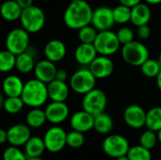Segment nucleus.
Masks as SVG:
<instances>
[{"label": "nucleus", "instance_id": "obj_1", "mask_svg": "<svg viewBox=\"0 0 161 160\" xmlns=\"http://www.w3.org/2000/svg\"><path fill=\"white\" fill-rule=\"evenodd\" d=\"M93 9L85 0H72L67 6L63 22L71 29H80L85 25L92 24Z\"/></svg>", "mask_w": 161, "mask_h": 160}, {"label": "nucleus", "instance_id": "obj_2", "mask_svg": "<svg viewBox=\"0 0 161 160\" xmlns=\"http://www.w3.org/2000/svg\"><path fill=\"white\" fill-rule=\"evenodd\" d=\"M25 106L30 108H40L45 104L48 96L47 84L34 78L26 81L21 95Z\"/></svg>", "mask_w": 161, "mask_h": 160}, {"label": "nucleus", "instance_id": "obj_3", "mask_svg": "<svg viewBox=\"0 0 161 160\" xmlns=\"http://www.w3.org/2000/svg\"><path fill=\"white\" fill-rule=\"evenodd\" d=\"M20 22L22 27L28 33H37L41 31L45 25V14L40 7L32 5L23 9Z\"/></svg>", "mask_w": 161, "mask_h": 160}, {"label": "nucleus", "instance_id": "obj_4", "mask_svg": "<svg viewBox=\"0 0 161 160\" xmlns=\"http://www.w3.org/2000/svg\"><path fill=\"white\" fill-rule=\"evenodd\" d=\"M122 57L127 64L141 67L149 58V51L142 42L134 40L123 45Z\"/></svg>", "mask_w": 161, "mask_h": 160}, {"label": "nucleus", "instance_id": "obj_5", "mask_svg": "<svg viewBox=\"0 0 161 160\" xmlns=\"http://www.w3.org/2000/svg\"><path fill=\"white\" fill-rule=\"evenodd\" d=\"M96 77L89 69H80L75 72L70 78L71 89L78 94H86L94 89Z\"/></svg>", "mask_w": 161, "mask_h": 160}, {"label": "nucleus", "instance_id": "obj_6", "mask_svg": "<svg viewBox=\"0 0 161 160\" xmlns=\"http://www.w3.org/2000/svg\"><path fill=\"white\" fill-rule=\"evenodd\" d=\"M93 44L99 55L108 57L117 53L121 46L117 34L110 30L99 31Z\"/></svg>", "mask_w": 161, "mask_h": 160}, {"label": "nucleus", "instance_id": "obj_7", "mask_svg": "<svg viewBox=\"0 0 161 160\" xmlns=\"http://www.w3.org/2000/svg\"><path fill=\"white\" fill-rule=\"evenodd\" d=\"M108 105V97L105 91L100 89H93L84 94L82 108L93 116L103 113Z\"/></svg>", "mask_w": 161, "mask_h": 160}, {"label": "nucleus", "instance_id": "obj_8", "mask_svg": "<svg viewBox=\"0 0 161 160\" xmlns=\"http://www.w3.org/2000/svg\"><path fill=\"white\" fill-rule=\"evenodd\" d=\"M104 153L112 158H119L127 156L130 149L128 141L121 135H109L108 136L102 144Z\"/></svg>", "mask_w": 161, "mask_h": 160}, {"label": "nucleus", "instance_id": "obj_9", "mask_svg": "<svg viewBox=\"0 0 161 160\" xmlns=\"http://www.w3.org/2000/svg\"><path fill=\"white\" fill-rule=\"evenodd\" d=\"M29 34L25 28L17 27L10 30L6 38V48L16 56L27 51L29 46Z\"/></svg>", "mask_w": 161, "mask_h": 160}, {"label": "nucleus", "instance_id": "obj_10", "mask_svg": "<svg viewBox=\"0 0 161 160\" xmlns=\"http://www.w3.org/2000/svg\"><path fill=\"white\" fill-rule=\"evenodd\" d=\"M43 141L47 151L50 153H58L67 145V133L62 127L54 125L47 129Z\"/></svg>", "mask_w": 161, "mask_h": 160}, {"label": "nucleus", "instance_id": "obj_11", "mask_svg": "<svg viewBox=\"0 0 161 160\" xmlns=\"http://www.w3.org/2000/svg\"><path fill=\"white\" fill-rule=\"evenodd\" d=\"M115 24L113 17V8L106 6L98 7L93 10L92 25L98 30H109Z\"/></svg>", "mask_w": 161, "mask_h": 160}, {"label": "nucleus", "instance_id": "obj_12", "mask_svg": "<svg viewBox=\"0 0 161 160\" xmlns=\"http://www.w3.org/2000/svg\"><path fill=\"white\" fill-rule=\"evenodd\" d=\"M89 68L97 79H105L112 74L114 63L108 56L99 55L89 65Z\"/></svg>", "mask_w": 161, "mask_h": 160}, {"label": "nucleus", "instance_id": "obj_13", "mask_svg": "<svg viewBox=\"0 0 161 160\" xmlns=\"http://www.w3.org/2000/svg\"><path fill=\"white\" fill-rule=\"evenodd\" d=\"M147 112L139 105H130L124 111L125 124L134 129H140L145 125Z\"/></svg>", "mask_w": 161, "mask_h": 160}, {"label": "nucleus", "instance_id": "obj_14", "mask_svg": "<svg viewBox=\"0 0 161 160\" xmlns=\"http://www.w3.org/2000/svg\"><path fill=\"white\" fill-rule=\"evenodd\" d=\"M44 111L47 121L53 124L63 123L69 116V108L65 102L52 101V103L47 105Z\"/></svg>", "mask_w": 161, "mask_h": 160}, {"label": "nucleus", "instance_id": "obj_15", "mask_svg": "<svg viewBox=\"0 0 161 160\" xmlns=\"http://www.w3.org/2000/svg\"><path fill=\"white\" fill-rule=\"evenodd\" d=\"M8 141L12 146L25 145L27 141L31 138L30 127L27 124H18L9 127L8 130Z\"/></svg>", "mask_w": 161, "mask_h": 160}, {"label": "nucleus", "instance_id": "obj_16", "mask_svg": "<svg viewBox=\"0 0 161 160\" xmlns=\"http://www.w3.org/2000/svg\"><path fill=\"white\" fill-rule=\"evenodd\" d=\"M57 71L58 69L55 65V62L45 58L36 63L33 72L35 78L42 81L45 84H48L56 79Z\"/></svg>", "mask_w": 161, "mask_h": 160}, {"label": "nucleus", "instance_id": "obj_17", "mask_svg": "<svg viewBox=\"0 0 161 160\" xmlns=\"http://www.w3.org/2000/svg\"><path fill=\"white\" fill-rule=\"evenodd\" d=\"M70 124L73 130H76L82 133L88 132L93 128L94 116L86 110H80L74 113L70 119Z\"/></svg>", "mask_w": 161, "mask_h": 160}, {"label": "nucleus", "instance_id": "obj_18", "mask_svg": "<svg viewBox=\"0 0 161 160\" xmlns=\"http://www.w3.org/2000/svg\"><path fill=\"white\" fill-rule=\"evenodd\" d=\"M66 52H67L66 45L62 41L58 39H53L49 41L45 44L43 49L45 58L53 62H58L63 59L64 57L66 56Z\"/></svg>", "mask_w": 161, "mask_h": 160}, {"label": "nucleus", "instance_id": "obj_19", "mask_svg": "<svg viewBox=\"0 0 161 160\" xmlns=\"http://www.w3.org/2000/svg\"><path fill=\"white\" fill-rule=\"evenodd\" d=\"M97 50L93 43L80 42L75 51V58L80 65H90L97 57Z\"/></svg>", "mask_w": 161, "mask_h": 160}, {"label": "nucleus", "instance_id": "obj_20", "mask_svg": "<svg viewBox=\"0 0 161 160\" xmlns=\"http://www.w3.org/2000/svg\"><path fill=\"white\" fill-rule=\"evenodd\" d=\"M48 96L52 101L65 102L70 93V90L65 81L54 79L47 84Z\"/></svg>", "mask_w": 161, "mask_h": 160}, {"label": "nucleus", "instance_id": "obj_21", "mask_svg": "<svg viewBox=\"0 0 161 160\" xmlns=\"http://www.w3.org/2000/svg\"><path fill=\"white\" fill-rule=\"evenodd\" d=\"M152 17V11L147 3H139L131 8V23L137 27L148 25Z\"/></svg>", "mask_w": 161, "mask_h": 160}, {"label": "nucleus", "instance_id": "obj_22", "mask_svg": "<svg viewBox=\"0 0 161 160\" xmlns=\"http://www.w3.org/2000/svg\"><path fill=\"white\" fill-rule=\"evenodd\" d=\"M25 83L17 75H8L3 81V91L6 96H21Z\"/></svg>", "mask_w": 161, "mask_h": 160}, {"label": "nucleus", "instance_id": "obj_23", "mask_svg": "<svg viewBox=\"0 0 161 160\" xmlns=\"http://www.w3.org/2000/svg\"><path fill=\"white\" fill-rule=\"evenodd\" d=\"M23 8L17 3L16 0H7L5 1L0 8V13L3 19L8 22L20 20Z\"/></svg>", "mask_w": 161, "mask_h": 160}, {"label": "nucleus", "instance_id": "obj_24", "mask_svg": "<svg viewBox=\"0 0 161 160\" xmlns=\"http://www.w3.org/2000/svg\"><path fill=\"white\" fill-rule=\"evenodd\" d=\"M45 150L44 141L40 137H31L25 144V154L28 158L41 157Z\"/></svg>", "mask_w": 161, "mask_h": 160}, {"label": "nucleus", "instance_id": "obj_25", "mask_svg": "<svg viewBox=\"0 0 161 160\" xmlns=\"http://www.w3.org/2000/svg\"><path fill=\"white\" fill-rule=\"evenodd\" d=\"M47 121L45 111L41 109L40 108H32L30 109L25 117L26 124L30 128H39L42 127L45 122Z\"/></svg>", "mask_w": 161, "mask_h": 160}, {"label": "nucleus", "instance_id": "obj_26", "mask_svg": "<svg viewBox=\"0 0 161 160\" xmlns=\"http://www.w3.org/2000/svg\"><path fill=\"white\" fill-rule=\"evenodd\" d=\"M35 59L32 54L27 51L17 55L16 58V69L21 74H28L34 71L35 68Z\"/></svg>", "mask_w": 161, "mask_h": 160}, {"label": "nucleus", "instance_id": "obj_27", "mask_svg": "<svg viewBox=\"0 0 161 160\" xmlns=\"http://www.w3.org/2000/svg\"><path fill=\"white\" fill-rule=\"evenodd\" d=\"M113 120L108 114L103 112L94 116L93 129L96 132L100 134H108L113 129Z\"/></svg>", "mask_w": 161, "mask_h": 160}, {"label": "nucleus", "instance_id": "obj_28", "mask_svg": "<svg viewBox=\"0 0 161 160\" xmlns=\"http://www.w3.org/2000/svg\"><path fill=\"white\" fill-rule=\"evenodd\" d=\"M145 126L155 132L161 129V107H155L147 111Z\"/></svg>", "mask_w": 161, "mask_h": 160}, {"label": "nucleus", "instance_id": "obj_29", "mask_svg": "<svg viewBox=\"0 0 161 160\" xmlns=\"http://www.w3.org/2000/svg\"><path fill=\"white\" fill-rule=\"evenodd\" d=\"M2 105L4 110L9 114L19 113L23 109L24 106H25L21 96H7Z\"/></svg>", "mask_w": 161, "mask_h": 160}, {"label": "nucleus", "instance_id": "obj_30", "mask_svg": "<svg viewBox=\"0 0 161 160\" xmlns=\"http://www.w3.org/2000/svg\"><path fill=\"white\" fill-rule=\"evenodd\" d=\"M17 56L8 50H4L0 53V71L2 73H8L16 68Z\"/></svg>", "mask_w": 161, "mask_h": 160}, {"label": "nucleus", "instance_id": "obj_31", "mask_svg": "<svg viewBox=\"0 0 161 160\" xmlns=\"http://www.w3.org/2000/svg\"><path fill=\"white\" fill-rule=\"evenodd\" d=\"M142 73L149 78H156L161 71V64L158 60L148 58L142 66Z\"/></svg>", "mask_w": 161, "mask_h": 160}, {"label": "nucleus", "instance_id": "obj_32", "mask_svg": "<svg viewBox=\"0 0 161 160\" xmlns=\"http://www.w3.org/2000/svg\"><path fill=\"white\" fill-rule=\"evenodd\" d=\"M113 17L116 24H126L131 21V8L120 4L113 8Z\"/></svg>", "mask_w": 161, "mask_h": 160}, {"label": "nucleus", "instance_id": "obj_33", "mask_svg": "<svg viewBox=\"0 0 161 160\" xmlns=\"http://www.w3.org/2000/svg\"><path fill=\"white\" fill-rule=\"evenodd\" d=\"M127 157L130 160H152L151 150L140 145L130 147Z\"/></svg>", "mask_w": 161, "mask_h": 160}, {"label": "nucleus", "instance_id": "obj_34", "mask_svg": "<svg viewBox=\"0 0 161 160\" xmlns=\"http://www.w3.org/2000/svg\"><path fill=\"white\" fill-rule=\"evenodd\" d=\"M98 30L92 25H88L83 26L82 28L78 29V39L80 41V42H85V43H93L97 34H98Z\"/></svg>", "mask_w": 161, "mask_h": 160}, {"label": "nucleus", "instance_id": "obj_35", "mask_svg": "<svg viewBox=\"0 0 161 160\" xmlns=\"http://www.w3.org/2000/svg\"><path fill=\"white\" fill-rule=\"evenodd\" d=\"M158 141V135L156 134V132L153 130L147 129L141 135L140 144L149 150H152L156 146Z\"/></svg>", "mask_w": 161, "mask_h": 160}, {"label": "nucleus", "instance_id": "obj_36", "mask_svg": "<svg viewBox=\"0 0 161 160\" xmlns=\"http://www.w3.org/2000/svg\"><path fill=\"white\" fill-rule=\"evenodd\" d=\"M85 142V137L82 132L73 130L67 133V145L73 149H78L83 146Z\"/></svg>", "mask_w": 161, "mask_h": 160}, {"label": "nucleus", "instance_id": "obj_37", "mask_svg": "<svg viewBox=\"0 0 161 160\" xmlns=\"http://www.w3.org/2000/svg\"><path fill=\"white\" fill-rule=\"evenodd\" d=\"M27 157L16 146L7 148L3 153V160H27Z\"/></svg>", "mask_w": 161, "mask_h": 160}, {"label": "nucleus", "instance_id": "obj_38", "mask_svg": "<svg viewBox=\"0 0 161 160\" xmlns=\"http://www.w3.org/2000/svg\"><path fill=\"white\" fill-rule=\"evenodd\" d=\"M116 34H117V37H118L121 44H123V45L134 41V32L130 27L123 26L118 29Z\"/></svg>", "mask_w": 161, "mask_h": 160}, {"label": "nucleus", "instance_id": "obj_39", "mask_svg": "<svg viewBox=\"0 0 161 160\" xmlns=\"http://www.w3.org/2000/svg\"><path fill=\"white\" fill-rule=\"evenodd\" d=\"M137 34H138V36H139L140 39H142V40H147L151 36V28L149 27L148 25H140V26H138Z\"/></svg>", "mask_w": 161, "mask_h": 160}, {"label": "nucleus", "instance_id": "obj_40", "mask_svg": "<svg viewBox=\"0 0 161 160\" xmlns=\"http://www.w3.org/2000/svg\"><path fill=\"white\" fill-rule=\"evenodd\" d=\"M56 79L61 80V81H65L67 79V72L64 69L58 70L57 71V74H56Z\"/></svg>", "mask_w": 161, "mask_h": 160}, {"label": "nucleus", "instance_id": "obj_41", "mask_svg": "<svg viewBox=\"0 0 161 160\" xmlns=\"http://www.w3.org/2000/svg\"><path fill=\"white\" fill-rule=\"evenodd\" d=\"M119 1H120V3L123 4V5H125V6H127V7L132 8V7L138 5L139 3H141L142 0H119Z\"/></svg>", "mask_w": 161, "mask_h": 160}, {"label": "nucleus", "instance_id": "obj_42", "mask_svg": "<svg viewBox=\"0 0 161 160\" xmlns=\"http://www.w3.org/2000/svg\"><path fill=\"white\" fill-rule=\"evenodd\" d=\"M16 1L23 9L33 5V0H16Z\"/></svg>", "mask_w": 161, "mask_h": 160}, {"label": "nucleus", "instance_id": "obj_43", "mask_svg": "<svg viewBox=\"0 0 161 160\" xmlns=\"http://www.w3.org/2000/svg\"><path fill=\"white\" fill-rule=\"evenodd\" d=\"M8 141V131L1 129L0 130V143H5Z\"/></svg>", "mask_w": 161, "mask_h": 160}, {"label": "nucleus", "instance_id": "obj_44", "mask_svg": "<svg viewBox=\"0 0 161 160\" xmlns=\"http://www.w3.org/2000/svg\"><path fill=\"white\" fill-rule=\"evenodd\" d=\"M156 79H157V86H158V90L161 91V71L160 73L158 74V75L156 77Z\"/></svg>", "mask_w": 161, "mask_h": 160}, {"label": "nucleus", "instance_id": "obj_45", "mask_svg": "<svg viewBox=\"0 0 161 160\" xmlns=\"http://www.w3.org/2000/svg\"><path fill=\"white\" fill-rule=\"evenodd\" d=\"M147 4H151V5H158L160 4L161 0H144Z\"/></svg>", "mask_w": 161, "mask_h": 160}, {"label": "nucleus", "instance_id": "obj_46", "mask_svg": "<svg viewBox=\"0 0 161 160\" xmlns=\"http://www.w3.org/2000/svg\"><path fill=\"white\" fill-rule=\"evenodd\" d=\"M116 160H130L128 158L127 156H125V157H119V158H116Z\"/></svg>", "mask_w": 161, "mask_h": 160}, {"label": "nucleus", "instance_id": "obj_47", "mask_svg": "<svg viewBox=\"0 0 161 160\" xmlns=\"http://www.w3.org/2000/svg\"><path fill=\"white\" fill-rule=\"evenodd\" d=\"M158 141L161 143V129L158 132Z\"/></svg>", "mask_w": 161, "mask_h": 160}, {"label": "nucleus", "instance_id": "obj_48", "mask_svg": "<svg viewBox=\"0 0 161 160\" xmlns=\"http://www.w3.org/2000/svg\"><path fill=\"white\" fill-rule=\"evenodd\" d=\"M27 160H44V159H42V157H30V158H27Z\"/></svg>", "mask_w": 161, "mask_h": 160}, {"label": "nucleus", "instance_id": "obj_49", "mask_svg": "<svg viewBox=\"0 0 161 160\" xmlns=\"http://www.w3.org/2000/svg\"><path fill=\"white\" fill-rule=\"evenodd\" d=\"M158 61L160 62V64H161V51H160V53H159V57H158Z\"/></svg>", "mask_w": 161, "mask_h": 160}]
</instances>
